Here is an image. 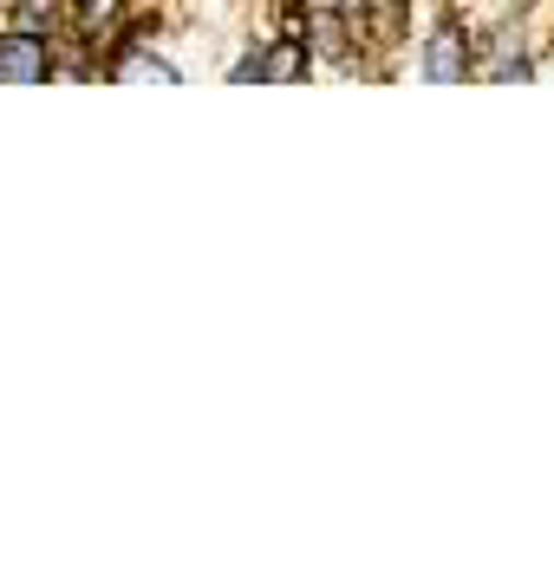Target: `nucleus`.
Returning a JSON list of instances; mask_svg holds the SVG:
<instances>
[{
	"label": "nucleus",
	"instance_id": "20e7f679",
	"mask_svg": "<svg viewBox=\"0 0 554 561\" xmlns=\"http://www.w3.org/2000/svg\"><path fill=\"white\" fill-rule=\"evenodd\" d=\"M53 13H59V0H20V20H26V33L53 26Z\"/></svg>",
	"mask_w": 554,
	"mask_h": 561
},
{
	"label": "nucleus",
	"instance_id": "f03ea898",
	"mask_svg": "<svg viewBox=\"0 0 554 561\" xmlns=\"http://www.w3.org/2000/svg\"><path fill=\"white\" fill-rule=\"evenodd\" d=\"M424 72H430L437 85L463 79V26H437V39H430V53H424Z\"/></svg>",
	"mask_w": 554,
	"mask_h": 561
},
{
	"label": "nucleus",
	"instance_id": "7ed1b4c3",
	"mask_svg": "<svg viewBox=\"0 0 554 561\" xmlns=\"http://www.w3.org/2000/svg\"><path fill=\"white\" fill-rule=\"evenodd\" d=\"M293 72H300V39H287V46H275V53H268L262 79H293Z\"/></svg>",
	"mask_w": 554,
	"mask_h": 561
},
{
	"label": "nucleus",
	"instance_id": "f257e3e1",
	"mask_svg": "<svg viewBox=\"0 0 554 561\" xmlns=\"http://www.w3.org/2000/svg\"><path fill=\"white\" fill-rule=\"evenodd\" d=\"M0 79H13V85H26V79H46V46H39L33 33H13V39H0Z\"/></svg>",
	"mask_w": 554,
	"mask_h": 561
}]
</instances>
